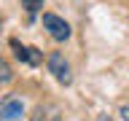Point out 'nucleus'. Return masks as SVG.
<instances>
[{
  "mask_svg": "<svg viewBox=\"0 0 129 121\" xmlns=\"http://www.w3.org/2000/svg\"><path fill=\"white\" fill-rule=\"evenodd\" d=\"M43 27L48 30V35L54 40H67L70 38V24L59 19L56 14H43Z\"/></svg>",
  "mask_w": 129,
  "mask_h": 121,
  "instance_id": "1",
  "label": "nucleus"
},
{
  "mask_svg": "<svg viewBox=\"0 0 129 121\" xmlns=\"http://www.w3.org/2000/svg\"><path fill=\"white\" fill-rule=\"evenodd\" d=\"M48 73H51L59 83H64V86L73 81V75H70V65H67V59H64L62 54H51V56H48Z\"/></svg>",
  "mask_w": 129,
  "mask_h": 121,
  "instance_id": "2",
  "label": "nucleus"
},
{
  "mask_svg": "<svg viewBox=\"0 0 129 121\" xmlns=\"http://www.w3.org/2000/svg\"><path fill=\"white\" fill-rule=\"evenodd\" d=\"M11 48H14L16 59L24 62V65H30V67H38L43 62V51H38V48H32V46H22L19 40H11Z\"/></svg>",
  "mask_w": 129,
  "mask_h": 121,
  "instance_id": "3",
  "label": "nucleus"
},
{
  "mask_svg": "<svg viewBox=\"0 0 129 121\" xmlns=\"http://www.w3.org/2000/svg\"><path fill=\"white\" fill-rule=\"evenodd\" d=\"M22 113H24V105H22V100H16V97H6V100L0 102V118L16 121V118H22Z\"/></svg>",
  "mask_w": 129,
  "mask_h": 121,
  "instance_id": "4",
  "label": "nucleus"
},
{
  "mask_svg": "<svg viewBox=\"0 0 129 121\" xmlns=\"http://www.w3.org/2000/svg\"><path fill=\"white\" fill-rule=\"evenodd\" d=\"M30 121H62V116H59V108L56 105H38L32 110Z\"/></svg>",
  "mask_w": 129,
  "mask_h": 121,
  "instance_id": "5",
  "label": "nucleus"
},
{
  "mask_svg": "<svg viewBox=\"0 0 129 121\" xmlns=\"http://www.w3.org/2000/svg\"><path fill=\"white\" fill-rule=\"evenodd\" d=\"M11 78H14V73H11V67H8V62L0 56V83H11Z\"/></svg>",
  "mask_w": 129,
  "mask_h": 121,
  "instance_id": "6",
  "label": "nucleus"
},
{
  "mask_svg": "<svg viewBox=\"0 0 129 121\" xmlns=\"http://www.w3.org/2000/svg\"><path fill=\"white\" fill-rule=\"evenodd\" d=\"M22 3H24V8H27V14H30V16H35L40 8H43V0H22Z\"/></svg>",
  "mask_w": 129,
  "mask_h": 121,
  "instance_id": "7",
  "label": "nucleus"
},
{
  "mask_svg": "<svg viewBox=\"0 0 129 121\" xmlns=\"http://www.w3.org/2000/svg\"><path fill=\"white\" fill-rule=\"evenodd\" d=\"M121 118L129 121V105H124V108H121Z\"/></svg>",
  "mask_w": 129,
  "mask_h": 121,
  "instance_id": "8",
  "label": "nucleus"
},
{
  "mask_svg": "<svg viewBox=\"0 0 129 121\" xmlns=\"http://www.w3.org/2000/svg\"><path fill=\"white\" fill-rule=\"evenodd\" d=\"M100 121H110V118H108V116H100Z\"/></svg>",
  "mask_w": 129,
  "mask_h": 121,
  "instance_id": "9",
  "label": "nucleus"
}]
</instances>
